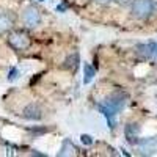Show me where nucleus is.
<instances>
[{"mask_svg": "<svg viewBox=\"0 0 157 157\" xmlns=\"http://www.w3.org/2000/svg\"><path fill=\"white\" fill-rule=\"evenodd\" d=\"M126 101H127V94L123 93V91H116V93H113L112 96H109L104 101V104L99 105V110L105 116V120L112 129L115 127V118H116L118 112H121L124 109Z\"/></svg>", "mask_w": 157, "mask_h": 157, "instance_id": "obj_1", "label": "nucleus"}, {"mask_svg": "<svg viewBox=\"0 0 157 157\" xmlns=\"http://www.w3.org/2000/svg\"><path fill=\"white\" fill-rule=\"evenodd\" d=\"M130 6H132V16L135 19L145 21L154 13L155 2L154 0H134Z\"/></svg>", "mask_w": 157, "mask_h": 157, "instance_id": "obj_2", "label": "nucleus"}, {"mask_svg": "<svg viewBox=\"0 0 157 157\" xmlns=\"http://www.w3.org/2000/svg\"><path fill=\"white\" fill-rule=\"evenodd\" d=\"M8 44L17 50V52H22V50H27L30 47V36L22 32V30H17V32H13L10 33L8 36Z\"/></svg>", "mask_w": 157, "mask_h": 157, "instance_id": "obj_3", "label": "nucleus"}, {"mask_svg": "<svg viewBox=\"0 0 157 157\" xmlns=\"http://www.w3.org/2000/svg\"><path fill=\"white\" fill-rule=\"evenodd\" d=\"M22 21L24 24L27 25V27H38L39 24H41V11H39L36 6H27L22 14Z\"/></svg>", "mask_w": 157, "mask_h": 157, "instance_id": "obj_4", "label": "nucleus"}, {"mask_svg": "<svg viewBox=\"0 0 157 157\" xmlns=\"http://www.w3.org/2000/svg\"><path fill=\"white\" fill-rule=\"evenodd\" d=\"M138 151L141 155H155L157 154V137H146L138 140Z\"/></svg>", "mask_w": 157, "mask_h": 157, "instance_id": "obj_5", "label": "nucleus"}, {"mask_svg": "<svg viewBox=\"0 0 157 157\" xmlns=\"http://www.w3.org/2000/svg\"><path fill=\"white\" fill-rule=\"evenodd\" d=\"M138 55L143 58L157 60V43H146V44H138L137 46Z\"/></svg>", "mask_w": 157, "mask_h": 157, "instance_id": "obj_6", "label": "nucleus"}, {"mask_svg": "<svg viewBox=\"0 0 157 157\" xmlns=\"http://www.w3.org/2000/svg\"><path fill=\"white\" fill-rule=\"evenodd\" d=\"M13 25H14V14L8 10L0 8V33L11 30Z\"/></svg>", "mask_w": 157, "mask_h": 157, "instance_id": "obj_7", "label": "nucleus"}, {"mask_svg": "<svg viewBox=\"0 0 157 157\" xmlns=\"http://www.w3.org/2000/svg\"><path fill=\"white\" fill-rule=\"evenodd\" d=\"M138 135H140V126L137 123H129L124 127V137H126L127 143H130V145H137Z\"/></svg>", "mask_w": 157, "mask_h": 157, "instance_id": "obj_8", "label": "nucleus"}, {"mask_svg": "<svg viewBox=\"0 0 157 157\" xmlns=\"http://www.w3.org/2000/svg\"><path fill=\"white\" fill-rule=\"evenodd\" d=\"M22 116L25 120H32V121H36V120H41V109H39L36 104H29L27 107L22 110Z\"/></svg>", "mask_w": 157, "mask_h": 157, "instance_id": "obj_9", "label": "nucleus"}, {"mask_svg": "<svg viewBox=\"0 0 157 157\" xmlns=\"http://www.w3.org/2000/svg\"><path fill=\"white\" fill-rule=\"evenodd\" d=\"M74 154H75V146L72 145L69 140H64L58 155H74Z\"/></svg>", "mask_w": 157, "mask_h": 157, "instance_id": "obj_10", "label": "nucleus"}, {"mask_svg": "<svg viewBox=\"0 0 157 157\" xmlns=\"http://www.w3.org/2000/svg\"><path fill=\"white\" fill-rule=\"evenodd\" d=\"M83 71H85V77H83V83H90L94 78V68H91L90 64H83Z\"/></svg>", "mask_w": 157, "mask_h": 157, "instance_id": "obj_11", "label": "nucleus"}, {"mask_svg": "<svg viewBox=\"0 0 157 157\" xmlns=\"http://www.w3.org/2000/svg\"><path fill=\"white\" fill-rule=\"evenodd\" d=\"M77 64H78V57L74 54V55H71L68 60H66V68H69L71 66V69L74 71L75 68H77Z\"/></svg>", "mask_w": 157, "mask_h": 157, "instance_id": "obj_12", "label": "nucleus"}, {"mask_svg": "<svg viewBox=\"0 0 157 157\" xmlns=\"http://www.w3.org/2000/svg\"><path fill=\"white\" fill-rule=\"evenodd\" d=\"M115 2L118 5H121V6H129V5H132L134 0H115Z\"/></svg>", "mask_w": 157, "mask_h": 157, "instance_id": "obj_13", "label": "nucleus"}, {"mask_svg": "<svg viewBox=\"0 0 157 157\" xmlns=\"http://www.w3.org/2000/svg\"><path fill=\"white\" fill-rule=\"evenodd\" d=\"M82 141L85 145H91V137L90 135H82Z\"/></svg>", "mask_w": 157, "mask_h": 157, "instance_id": "obj_14", "label": "nucleus"}, {"mask_svg": "<svg viewBox=\"0 0 157 157\" xmlns=\"http://www.w3.org/2000/svg\"><path fill=\"white\" fill-rule=\"evenodd\" d=\"M98 3H101V5H107V3H110L112 0H96Z\"/></svg>", "mask_w": 157, "mask_h": 157, "instance_id": "obj_15", "label": "nucleus"}, {"mask_svg": "<svg viewBox=\"0 0 157 157\" xmlns=\"http://www.w3.org/2000/svg\"><path fill=\"white\" fill-rule=\"evenodd\" d=\"M39 2H47V0H39Z\"/></svg>", "mask_w": 157, "mask_h": 157, "instance_id": "obj_16", "label": "nucleus"}, {"mask_svg": "<svg viewBox=\"0 0 157 157\" xmlns=\"http://www.w3.org/2000/svg\"><path fill=\"white\" fill-rule=\"evenodd\" d=\"M155 8H157V2H155Z\"/></svg>", "mask_w": 157, "mask_h": 157, "instance_id": "obj_17", "label": "nucleus"}]
</instances>
